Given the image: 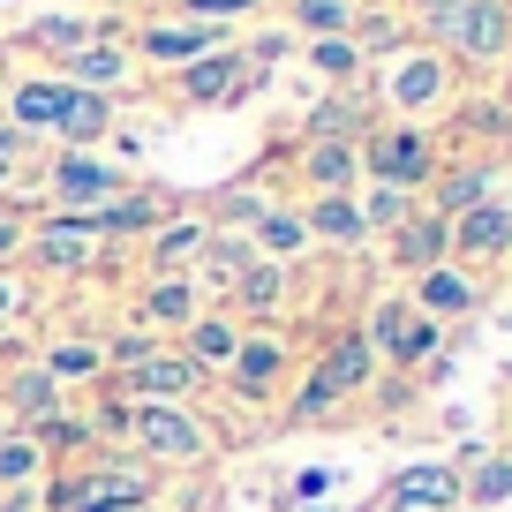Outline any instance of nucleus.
<instances>
[{"instance_id": "obj_13", "label": "nucleus", "mask_w": 512, "mask_h": 512, "mask_svg": "<svg viewBox=\"0 0 512 512\" xmlns=\"http://www.w3.org/2000/svg\"><path fill=\"white\" fill-rule=\"evenodd\" d=\"M61 106H68V83L61 76H16V83H8V98H0V121L31 144V136H53V128H61Z\"/></svg>"}, {"instance_id": "obj_9", "label": "nucleus", "mask_w": 512, "mask_h": 512, "mask_svg": "<svg viewBox=\"0 0 512 512\" xmlns=\"http://www.w3.org/2000/svg\"><path fill=\"white\" fill-rule=\"evenodd\" d=\"M174 98L181 106H226V98H241L256 83V68H249V53L234 46V38H226L219 53H204V61H189V68H174Z\"/></svg>"}, {"instance_id": "obj_2", "label": "nucleus", "mask_w": 512, "mask_h": 512, "mask_svg": "<svg viewBox=\"0 0 512 512\" xmlns=\"http://www.w3.org/2000/svg\"><path fill=\"white\" fill-rule=\"evenodd\" d=\"M452 98V61L437 46H400L377 61V106L384 121H422Z\"/></svg>"}, {"instance_id": "obj_15", "label": "nucleus", "mask_w": 512, "mask_h": 512, "mask_svg": "<svg viewBox=\"0 0 512 512\" xmlns=\"http://www.w3.org/2000/svg\"><path fill=\"white\" fill-rule=\"evenodd\" d=\"M279 384H287V339H279V332H241V354L226 362V392H241V400H272Z\"/></svg>"}, {"instance_id": "obj_42", "label": "nucleus", "mask_w": 512, "mask_h": 512, "mask_svg": "<svg viewBox=\"0 0 512 512\" xmlns=\"http://www.w3.org/2000/svg\"><path fill=\"white\" fill-rule=\"evenodd\" d=\"M16 309H23V279H8V272H0V324L16 317Z\"/></svg>"}, {"instance_id": "obj_18", "label": "nucleus", "mask_w": 512, "mask_h": 512, "mask_svg": "<svg viewBox=\"0 0 512 512\" xmlns=\"http://www.w3.org/2000/svg\"><path fill=\"white\" fill-rule=\"evenodd\" d=\"M407 302L422 309V317H467V309H482V279L467 272V264H437V272H422L415 279V294H407Z\"/></svg>"}, {"instance_id": "obj_5", "label": "nucleus", "mask_w": 512, "mask_h": 512, "mask_svg": "<svg viewBox=\"0 0 512 512\" xmlns=\"http://www.w3.org/2000/svg\"><path fill=\"white\" fill-rule=\"evenodd\" d=\"M430 46L445 61H475V68L512 61V0H460L445 23H430Z\"/></svg>"}, {"instance_id": "obj_8", "label": "nucleus", "mask_w": 512, "mask_h": 512, "mask_svg": "<svg viewBox=\"0 0 512 512\" xmlns=\"http://www.w3.org/2000/svg\"><path fill=\"white\" fill-rule=\"evenodd\" d=\"M226 46V31H204V23H189V16H151L144 31L128 38V53H136V68H189V61H204V53H219Z\"/></svg>"}, {"instance_id": "obj_30", "label": "nucleus", "mask_w": 512, "mask_h": 512, "mask_svg": "<svg viewBox=\"0 0 512 512\" xmlns=\"http://www.w3.org/2000/svg\"><path fill=\"white\" fill-rule=\"evenodd\" d=\"M354 211H362V234H392V226L415 211V196L384 189V181H362V189H354Z\"/></svg>"}, {"instance_id": "obj_35", "label": "nucleus", "mask_w": 512, "mask_h": 512, "mask_svg": "<svg viewBox=\"0 0 512 512\" xmlns=\"http://www.w3.org/2000/svg\"><path fill=\"white\" fill-rule=\"evenodd\" d=\"M204 219H219V226H211V234H226V219H241V226H256V219H264V196H256V189H226V196H219V204H211V211H204Z\"/></svg>"}, {"instance_id": "obj_27", "label": "nucleus", "mask_w": 512, "mask_h": 512, "mask_svg": "<svg viewBox=\"0 0 512 512\" xmlns=\"http://www.w3.org/2000/svg\"><path fill=\"white\" fill-rule=\"evenodd\" d=\"M287 294H294V272H287V264H264V256L234 279L241 317H279V309H287Z\"/></svg>"}, {"instance_id": "obj_45", "label": "nucleus", "mask_w": 512, "mask_h": 512, "mask_svg": "<svg viewBox=\"0 0 512 512\" xmlns=\"http://www.w3.org/2000/svg\"><path fill=\"white\" fill-rule=\"evenodd\" d=\"M384 512H430V505H384Z\"/></svg>"}, {"instance_id": "obj_31", "label": "nucleus", "mask_w": 512, "mask_h": 512, "mask_svg": "<svg viewBox=\"0 0 512 512\" xmlns=\"http://www.w3.org/2000/svg\"><path fill=\"white\" fill-rule=\"evenodd\" d=\"M272 0H174V16L204 23V31H234V23H256Z\"/></svg>"}, {"instance_id": "obj_26", "label": "nucleus", "mask_w": 512, "mask_h": 512, "mask_svg": "<svg viewBox=\"0 0 512 512\" xmlns=\"http://www.w3.org/2000/svg\"><path fill=\"white\" fill-rule=\"evenodd\" d=\"M302 226H309V241H324V249H354V241H369L362 234V211H354V189L347 196H309Z\"/></svg>"}, {"instance_id": "obj_40", "label": "nucleus", "mask_w": 512, "mask_h": 512, "mask_svg": "<svg viewBox=\"0 0 512 512\" xmlns=\"http://www.w3.org/2000/svg\"><path fill=\"white\" fill-rule=\"evenodd\" d=\"M23 234H31V226H23V219H16V211H0V264H8V256H16V249H23Z\"/></svg>"}, {"instance_id": "obj_14", "label": "nucleus", "mask_w": 512, "mask_h": 512, "mask_svg": "<svg viewBox=\"0 0 512 512\" xmlns=\"http://www.w3.org/2000/svg\"><path fill=\"white\" fill-rule=\"evenodd\" d=\"M204 249H211V219H204V211H166V219L144 234L151 279H174V272H189V264H196Z\"/></svg>"}, {"instance_id": "obj_17", "label": "nucleus", "mask_w": 512, "mask_h": 512, "mask_svg": "<svg viewBox=\"0 0 512 512\" xmlns=\"http://www.w3.org/2000/svg\"><path fill=\"white\" fill-rule=\"evenodd\" d=\"M98 38H113V23H106V16H91V8H53V16H31V23H23V46L53 53V68H61L68 53L98 46Z\"/></svg>"}, {"instance_id": "obj_12", "label": "nucleus", "mask_w": 512, "mask_h": 512, "mask_svg": "<svg viewBox=\"0 0 512 512\" xmlns=\"http://www.w3.org/2000/svg\"><path fill=\"white\" fill-rule=\"evenodd\" d=\"M384 241H392L384 256H392L407 279H422V272H437V264H452V219H437L430 204H415V211H407V219L392 226Z\"/></svg>"}, {"instance_id": "obj_24", "label": "nucleus", "mask_w": 512, "mask_h": 512, "mask_svg": "<svg viewBox=\"0 0 512 512\" xmlns=\"http://www.w3.org/2000/svg\"><path fill=\"white\" fill-rule=\"evenodd\" d=\"M181 354H189L204 377H211V369L226 377V362L241 354V317H226V309H219V317H196L189 332H181Z\"/></svg>"}, {"instance_id": "obj_6", "label": "nucleus", "mask_w": 512, "mask_h": 512, "mask_svg": "<svg viewBox=\"0 0 512 512\" xmlns=\"http://www.w3.org/2000/svg\"><path fill=\"white\" fill-rule=\"evenodd\" d=\"M362 339H369V354H377V362H392V369H415V362H430V347H437V324L422 317V309L407 302V294H384V302H369Z\"/></svg>"}, {"instance_id": "obj_48", "label": "nucleus", "mask_w": 512, "mask_h": 512, "mask_svg": "<svg viewBox=\"0 0 512 512\" xmlns=\"http://www.w3.org/2000/svg\"><path fill=\"white\" fill-rule=\"evenodd\" d=\"M0 98H8V83H0Z\"/></svg>"}, {"instance_id": "obj_20", "label": "nucleus", "mask_w": 512, "mask_h": 512, "mask_svg": "<svg viewBox=\"0 0 512 512\" xmlns=\"http://www.w3.org/2000/svg\"><path fill=\"white\" fill-rule=\"evenodd\" d=\"M249 249L264 256V264H294V256H309L317 241H309V226H302V204H264V219L249 226Z\"/></svg>"}, {"instance_id": "obj_19", "label": "nucleus", "mask_w": 512, "mask_h": 512, "mask_svg": "<svg viewBox=\"0 0 512 512\" xmlns=\"http://www.w3.org/2000/svg\"><path fill=\"white\" fill-rule=\"evenodd\" d=\"M384 505H430V512H452V505H460V467H445V460H415V467H400Z\"/></svg>"}, {"instance_id": "obj_38", "label": "nucleus", "mask_w": 512, "mask_h": 512, "mask_svg": "<svg viewBox=\"0 0 512 512\" xmlns=\"http://www.w3.org/2000/svg\"><path fill=\"white\" fill-rule=\"evenodd\" d=\"M23 151H31V144H23L16 128L0 121V181H8V174H16V166H23Z\"/></svg>"}, {"instance_id": "obj_23", "label": "nucleus", "mask_w": 512, "mask_h": 512, "mask_svg": "<svg viewBox=\"0 0 512 512\" xmlns=\"http://www.w3.org/2000/svg\"><path fill=\"white\" fill-rule=\"evenodd\" d=\"M302 181L309 196H347L362 189V159H354V144H302Z\"/></svg>"}, {"instance_id": "obj_10", "label": "nucleus", "mask_w": 512, "mask_h": 512, "mask_svg": "<svg viewBox=\"0 0 512 512\" xmlns=\"http://www.w3.org/2000/svg\"><path fill=\"white\" fill-rule=\"evenodd\" d=\"M53 76H61L68 91H91V98H113V106H121V91H128L136 76H144V68H136V53H128V38L113 31V38H98V46L68 53V61L53 68Z\"/></svg>"}, {"instance_id": "obj_33", "label": "nucleus", "mask_w": 512, "mask_h": 512, "mask_svg": "<svg viewBox=\"0 0 512 512\" xmlns=\"http://www.w3.org/2000/svg\"><path fill=\"white\" fill-rule=\"evenodd\" d=\"M46 475V445L38 437H8L0 445V490H23V482Z\"/></svg>"}, {"instance_id": "obj_32", "label": "nucleus", "mask_w": 512, "mask_h": 512, "mask_svg": "<svg viewBox=\"0 0 512 512\" xmlns=\"http://www.w3.org/2000/svg\"><path fill=\"white\" fill-rule=\"evenodd\" d=\"M309 68H317L324 83H339V91H347L369 61H362V46H354V38H309Z\"/></svg>"}, {"instance_id": "obj_7", "label": "nucleus", "mask_w": 512, "mask_h": 512, "mask_svg": "<svg viewBox=\"0 0 512 512\" xmlns=\"http://www.w3.org/2000/svg\"><path fill=\"white\" fill-rule=\"evenodd\" d=\"M113 354L128 362V392H136V400H189L196 384H204V369H196L181 347H144V339H121ZM113 354H106V362H113Z\"/></svg>"}, {"instance_id": "obj_11", "label": "nucleus", "mask_w": 512, "mask_h": 512, "mask_svg": "<svg viewBox=\"0 0 512 512\" xmlns=\"http://www.w3.org/2000/svg\"><path fill=\"white\" fill-rule=\"evenodd\" d=\"M23 249L38 256V264H53V272H91L98 256H106V234H98V219H38L31 234H23Z\"/></svg>"}, {"instance_id": "obj_37", "label": "nucleus", "mask_w": 512, "mask_h": 512, "mask_svg": "<svg viewBox=\"0 0 512 512\" xmlns=\"http://www.w3.org/2000/svg\"><path fill=\"white\" fill-rule=\"evenodd\" d=\"M324 407H347V400H339L332 384H324L317 369H309V384H302V392H294V415H324Z\"/></svg>"}, {"instance_id": "obj_41", "label": "nucleus", "mask_w": 512, "mask_h": 512, "mask_svg": "<svg viewBox=\"0 0 512 512\" xmlns=\"http://www.w3.org/2000/svg\"><path fill=\"white\" fill-rule=\"evenodd\" d=\"M452 8H460V0H407V16H415V23H422V31H430V23H445V16H452Z\"/></svg>"}, {"instance_id": "obj_22", "label": "nucleus", "mask_w": 512, "mask_h": 512, "mask_svg": "<svg viewBox=\"0 0 512 512\" xmlns=\"http://www.w3.org/2000/svg\"><path fill=\"white\" fill-rule=\"evenodd\" d=\"M136 317L151 324V332H189L204 309H196V279L189 272H174V279H151L144 287V302H136Z\"/></svg>"}, {"instance_id": "obj_4", "label": "nucleus", "mask_w": 512, "mask_h": 512, "mask_svg": "<svg viewBox=\"0 0 512 512\" xmlns=\"http://www.w3.org/2000/svg\"><path fill=\"white\" fill-rule=\"evenodd\" d=\"M121 422H128V437H136V460H144V467L151 460H159V467H196L211 452V430L181 400H136Z\"/></svg>"}, {"instance_id": "obj_47", "label": "nucleus", "mask_w": 512, "mask_h": 512, "mask_svg": "<svg viewBox=\"0 0 512 512\" xmlns=\"http://www.w3.org/2000/svg\"><path fill=\"white\" fill-rule=\"evenodd\" d=\"M362 8H384V0H362Z\"/></svg>"}, {"instance_id": "obj_34", "label": "nucleus", "mask_w": 512, "mask_h": 512, "mask_svg": "<svg viewBox=\"0 0 512 512\" xmlns=\"http://www.w3.org/2000/svg\"><path fill=\"white\" fill-rule=\"evenodd\" d=\"M249 264H256V249H249V241H234V234H211V249H204V272H196V279H219V287H234V279L249 272Z\"/></svg>"}, {"instance_id": "obj_49", "label": "nucleus", "mask_w": 512, "mask_h": 512, "mask_svg": "<svg viewBox=\"0 0 512 512\" xmlns=\"http://www.w3.org/2000/svg\"><path fill=\"white\" fill-rule=\"evenodd\" d=\"M98 8H113V0H98Z\"/></svg>"}, {"instance_id": "obj_16", "label": "nucleus", "mask_w": 512, "mask_h": 512, "mask_svg": "<svg viewBox=\"0 0 512 512\" xmlns=\"http://www.w3.org/2000/svg\"><path fill=\"white\" fill-rule=\"evenodd\" d=\"M505 249H512V204L505 196H490V204L452 219V264H497Z\"/></svg>"}, {"instance_id": "obj_21", "label": "nucleus", "mask_w": 512, "mask_h": 512, "mask_svg": "<svg viewBox=\"0 0 512 512\" xmlns=\"http://www.w3.org/2000/svg\"><path fill=\"white\" fill-rule=\"evenodd\" d=\"M317 377L332 384L339 400H362L369 384H377V354H369V339H362V332L332 339V347H324V362H317Z\"/></svg>"}, {"instance_id": "obj_28", "label": "nucleus", "mask_w": 512, "mask_h": 512, "mask_svg": "<svg viewBox=\"0 0 512 512\" xmlns=\"http://www.w3.org/2000/svg\"><path fill=\"white\" fill-rule=\"evenodd\" d=\"M354 16L362 0H287V23L302 38H354Z\"/></svg>"}, {"instance_id": "obj_44", "label": "nucleus", "mask_w": 512, "mask_h": 512, "mask_svg": "<svg viewBox=\"0 0 512 512\" xmlns=\"http://www.w3.org/2000/svg\"><path fill=\"white\" fill-rule=\"evenodd\" d=\"M8 437H23V430H16V422H8V415H0V445H8Z\"/></svg>"}, {"instance_id": "obj_36", "label": "nucleus", "mask_w": 512, "mask_h": 512, "mask_svg": "<svg viewBox=\"0 0 512 512\" xmlns=\"http://www.w3.org/2000/svg\"><path fill=\"white\" fill-rule=\"evenodd\" d=\"M460 490L475 497V505H497V497H512V460H490L475 482H460Z\"/></svg>"}, {"instance_id": "obj_39", "label": "nucleus", "mask_w": 512, "mask_h": 512, "mask_svg": "<svg viewBox=\"0 0 512 512\" xmlns=\"http://www.w3.org/2000/svg\"><path fill=\"white\" fill-rule=\"evenodd\" d=\"M332 490V475H324V467H302V482H294V497H302L309 512H317V497Z\"/></svg>"}, {"instance_id": "obj_43", "label": "nucleus", "mask_w": 512, "mask_h": 512, "mask_svg": "<svg viewBox=\"0 0 512 512\" xmlns=\"http://www.w3.org/2000/svg\"><path fill=\"white\" fill-rule=\"evenodd\" d=\"M0 512H38V490H8V497H0Z\"/></svg>"}, {"instance_id": "obj_3", "label": "nucleus", "mask_w": 512, "mask_h": 512, "mask_svg": "<svg viewBox=\"0 0 512 512\" xmlns=\"http://www.w3.org/2000/svg\"><path fill=\"white\" fill-rule=\"evenodd\" d=\"M46 196L68 211V219H98L106 204L136 196V181H128V166L98 159V151H53L46 159Z\"/></svg>"}, {"instance_id": "obj_25", "label": "nucleus", "mask_w": 512, "mask_h": 512, "mask_svg": "<svg viewBox=\"0 0 512 512\" xmlns=\"http://www.w3.org/2000/svg\"><path fill=\"white\" fill-rule=\"evenodd\" d=\"M490 196H497V174H490V166H437L430 211H437V219H460V211L490 204Z\"/></svg>"}, {"instance_id": "obj_29", "label": "nucleus", "mask_w": 512, "mask_h": 512, "mask_svg": "<svg viewBox=\"0 0 512 512\" xmlns=\"http://www.w3.org/2000/svg\"><path fill=\"white\" fill-rule=\"evenodd\" d=\"M46 369L53 384H91V377H106V347L98 339H61V347H46Z\"/></svg>"}, {"instance_id": "obj_1", "label": "nucleus", "mask_w": 512, "mask_h": 512, "mask_svg": "<svg viewBox=\"0 0 512 512\" xmlns=\"http://www.w3.org/2000/svg\"><path fill=\"white\" fill-rule=\"evenodd\" d=\"M354 159H362V181H384V189L415 196L437 181V136L422 121H377V128H362Z\"/></svg>"}, {"instance_id": "obj_46", "label": "nucleus", "mask_w": 512, "mask_h": 512, "mask_svg": "<svg viewBox=\"0 0 512 512\" xmlns=\"http://www.w3.org/2000/svg\"><path fill=\"white\" fill-rule=\"evenodd\" d=\"M505 113H512V68H505Z\"/></svg>"}]
</instances>
